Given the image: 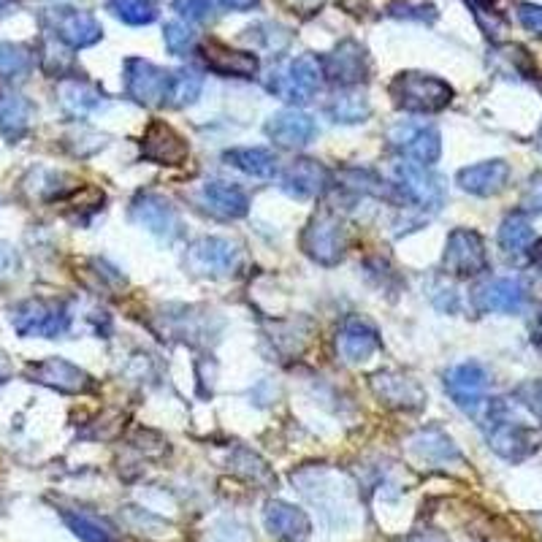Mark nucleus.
Segmentation results:
<instances>
[{"mask_svg": "<svg viewBox=\"0 0 542 542\" xmlns=\"http://www.w3.org/2000/svg\"><path fill=\"white\" fill-rule=\"evenodd\" d=\"M393 103L404 112L431 114L442 112L453 98L450 85L429 74H399L391 82Z\"/></svg>", "mask_w": 542, "mask_h": 542, "instance_id": "nucleus-1", "label": "nucleus"}, {"mask_svg": "<svg viewBox=\"0 0 542 542\" xmlns=\"http://www.w3.org/2000/svg\"><path fill=\"white\" fill-rule=\"evenodd\" d=\"M301 247L312 261L323 263V266H334V263L342 261L347 250V228L342 217L328 212V209L318 212L304 228Z\"/></svg>", "mask_w": 542, "mask_h": 542, "instance_id": "nucleus-2", "label": "nucleus"}, {"mask_svg": "<svg viewBox=\"0 0 542 542\" xmlns=\"http://www.w3.org/2000/svg\"><path fill=\"white\" fill-rule=\"evenodd\" d=\"M11 323L17 328L19 337H60L63 331L71 326V315H68L66 304L47 299H30L22 301L19 307L11 312Z\"/></svg>", "mask_w": 542, "mask_h": 542, "instance_id": "nucleus-3", "label": "nucleus"}, {"mask_svg": "<svg viewBox=\"0 0 542 542\" xmlns=\"http://www.w3.org/2000/svg\"><path fill=\"white\" fill-rule=\"evenodd\" d=\"M271 76L274 79L269 82V90L277 98L290 103H307L323 85V66L318 57L301 55Z\"/></svg>", "mask_w": 542, "mask_h": 542, "instance_id": "nucleus-4", "label": "nucleus"}, {"mask_svg": "<svg viewBox=\"0 0 542 542\" xmlns=\"http://www.w3.org/2000/svg\"><path fill=\"white\" fill-rule=\"evenodd\" d=\"M486 437L488 445H491L499 456L510 458V461L524 458L526 453L534 448L532 431L526 429L521 421H515L513 415H510V410H507L502 402L494 404V407L488 410Z\"/></svg>", "mask_w": 542, "mask_h": 542, "instance_id": "nucleus-5", "label": "nucleus"}, {"mask_svg": "<svg viewBox=\"0 0 542 542\" xmlns=\"http://www.w3.org/2000/svg\"><path fill=\"white\" fill-rule=\"evenodd\" d=\"M393 185L399 187L407 201H412L421 209L437 212L445 201V185L442 177H437L429 166H418V163H393Z\"/></svg>", "mask_w": 542, "mask_h": 542, "instance_id": "nucleus-6", "label": "nucleus"}, {"mask_svg": "<svg viewBox=\"0 0 542 542\" xmlns=\"http://www.w3.org/2000/svg\"><path fill=\"white\" fill-rule=\"evenodd\" d=\"M388 141L393 150L415 160L418 166H434L440 160L442 136L429 122H399L388 131Z\"/></svg>", "mask_w": 542, "mask_h": 542, "instance_id": "nucleus-7", "label": "nucleus"}, {"mask_svg": "<svg viewBox=\"0 0 542 542\" xmlns=\"http://www.w3.org/2000/svg\"><path fill=\"white\" fill-rule=\"evenodd\" d=\"M239 258H242V250L236 242L220 239V236H204L190 244L185 261L187 269L196 274L220 277V274H231L239 266Z\"/></svg>", "mask_w": 542, "mask_h": 542, "instance_id": "nucleus-8", "label": "nucleus"}, {"mask_svg": "<svg viewBox=\"0 0 542 542\" xmlns=\"http://www.w3.org/2000/svg\"><path fill=\"white\" fill-rule=\"evenodd\" d=\"M442 266H445L448 274H456V277H475L480 271H486L488 255L480 234L469 231V228H456L448 236Z\"/></svg>", "mask_w": 542, "mask_h": 542, "instance_id": "nucleus-9", "label": "nucleus"}, {"mask_svg": "<svg viewBox=\"0 0 542 542\" xmlns=\"http://www.w3.org/2000/svg\"><path fill=\"white\" fill-rule=\"evenodd\" d=\"M131 217L141 228H147L150 234L166 239V242H174L182 234V220H179L177 209L155 193H139L131 206Z\"/></svg>", "mask_w": 542, "mask_h": 542, "instance_id": "nucleus-10", "label": "nucleus"}, {"mask_svg": "<svg viewBox=\"0 0 542 542\" xmlns=\"http://www.w3.org/2000/svg\"><path fill=\"white\" fill-rule=\"evenodd\" d=\"M30 380L38 385H47V388H55V391L63 393H87L93 391V380L90 374L82 372L79 366H74L66 358H44V361H36L25 369Z\"/></svg>", "mask_w": 542, "mask_h": 542, "instance_id": "nucleus-11", "label": "nucleus"}, {"mask_svg": "<svg viewBox=\"0 0 542 542\" xmlns=\"http://www.w3.org/2000/svg\"><path fill=\"white\" fill-rule=\"evenodd\" d=\"M190 155L187 141L179 136L169 122L155 120L141 141V158L152 160L158 166H182Z\"/></svg>", "mask_w": 542, "mask_h": 542, "instance_id": "nucleus-12", "label": "nucleus"}, {"mask_svg": "<svg viewBox=\"0 0 542 542\" xmlns=\"http://www.w3.org/2000/svg\"><path fill=\"white\" fill-rule=\"evenodd\" d=\"M125 87L133 101L144 103V106H158L166 101V90H169V74L152 66L147 60L133 57L125 66Z\"/></svg>", "mask_w": 542, "mask_h": 542, "instance_id": "nucleus-13", "label": "nucleus"}, {"mask_svg": "<svg viewBox=\"0 0 542 542\" xmlns=\"http://www.w3.org/2000/svg\"><path fill=\"white\" fill-rule=\"evenodd\" d=\"M445 388H448L450 399H453L461 410L477 412V407L486 399L488 374L483 366L469 361V364L450 369L448 377H445Z\"/></svg>", "mask_w": 542, "mask_h": 542, "instance_id": "nucleus-14", "label": "nucleus"}, {"mask_svg": "<svg viewBox=\"0 0 542 542\" xmlns=\"http://www.w3.org/2000/svg\"><path fill=\"white\" fill-rule=\"evenodd\" d=\"M472 301L480 312H518L526 304V288L513 277H496L477 285Z\"/></svg>", "mask_w": 542, "mask_h": 542, "instance_id": "nucleus-15", "label": "nucleus"}, {"mask_svg": "<svg viewBox=\"0 0 542 542\" xmlns=\"http://www.w3.org/2000/svg\"><path fill=\"white\" fill-rule=\"evenodd\" d=\"M52 28H55L57 38L71 49L93 47L95 41L101 38L98 19L93 14H87V11L55 9L52 11Z\"/></svg>", "mask_w": 542, "mask_h": 542, "instance_id": "nucleus-16", "label": "nucleus"}, {"mask_svg": "<svg viewBox=\"0 0 542 542\" xmlns=\"http://www.w3.org/2000/svg\"><path fill=\"white\" fill-rule=\"evenodd\" d=\"M263 524L280 542H304L312 532L309 515L288 502H269L263 510Z\"/></svg>", "mask_w": 542, "mask_h": 542, "instance_id": "nucleus-17", "label": "nucleus"}, {"mask_svg": "<svg viewBox=\"0 0 542 542\" xmlns=\"http://www.w3.org/2000/svg\"><path fill=\"white\" fill-rule=\"evenodd\" d=\"M201 60L209 71L220 76H236V79H253L258 74V66H261L255 55L225 47L220 41H206L201 47Z\"/></svg>", "mask_w": 542, "mask_h": 542, "instance_id": "nucleus-18", "label": "nucleus"}, {"mask_svg": "<svg viewBox=\"0 0 542 542\" xmlns=\"http://www.w3.org/2000/svg\"><path fill=\"white\" fill-rule=\"evenodd\" d=\"M320 66H323V76H326V79H331L334 85L342 87L356 85V82L366 79V71H369V66H366V52L358 47L356 41L339 44Z\"/></svg>", "mask_w": 542, "mask_h": 542, "instance_id": "nucleus-19", "label": "nucleus"}, {"mask_svg": "<svg viewBox=\"0 0 542 542\" xmlns=\"http://www.w3.org/2000/svg\"><path fill=\"white\" fill-rule=\"evenodd\" d=\"M266 133L274 144H280L285 150H296V147H304L315 136V120L304 112H296V109H285V112H277L266 122Z\"/></svg>", "mask_w": 542, "mask_h": 542, "instance_id": "nucleus-20", "label": "nucleus"}, {"mask_svg": "<svg viewBox=\"0 0 542 542\" xmlns=\"http://www.w3.org/2000/svg\"><path fill=\"white\" fill-rule=\"evenodd\" d=\"M282 190L290 198H315L328 187V171L318 160H296L282 171Z\"/></svg>", "mask_w": 542, "mask_h": 542, "instance_id": "nucleus-21", "label": "nucleus"}, {"mask_svg": "<svg viewBox=\"0 0 542 542\" xmlns=\"http://www.w3.org/2000/svg\"><path fill=\"white\" fill-rule=\"evenodd\" d=\"M337 347L347 361L361 364V361H366V358L380 350V337H377L374 326H369L366 320L347 318L342 328H339Z\"/></svg>", "mask_w": 542, "mask_h": 542, "instance_id": "nucleus-22", "label": "nucleus"}, {"mask_svg": "<svg viewBox=\"0 0 542 542\" xmlns=\"http://www.w3.org/2000/svg\"><path fill=\"white\" fill-rule=\"evenodd\" d=\"M507 179H510V166L505 160H486L458 171V185L472 196H496L499 190H505Z\"/></svg>", "mask_w": 542, "mask_h": 542, "instance_id": "nucleus-23", "label": "nucleus"}, {"mask_svg": "<svg viewBox=\"0 0 542 542\" xmlns=\"http://www.w3.org/2000/svg\"><path fill=\"white\" fill-rule=\"evenodd\" d=\"M372 388L377 393V399H383L388 407H418L423 402V391L418 388L415 380L404 377V374H374Z\"/></svg>", "mask_w": 542, "mask_h": 542, "instance_id": "nucleus-24", "label": "nucleus"}, {"mask_svg": "<svg viewBox=\"0 0 542 542\" xmlns=\"http://www.w3.org/2000/svg\"><path fill=\"white\" fill-rule=\"evenodd\" d=\"M204 201L217 217H225V220H239L250 209V198H247L242 187L231 185V182H220V179L206 182Z\"/></svg>", "mask_w": 542, "mask_h": 542, "instance_id": "nucleus-25", "label": "nucleus"}, {"mask_svg": "<svg viewBox=\"0 0 542 542\" xmlns=\"http://www.w3.org/2000/svg\"><path fill=\"white\" fill-rule=\"evenodd\" d=\"M225 163L234 166L247 177L255 179H271L277 177L280 171V160L271 150H263V147H242V150H228L225 152Z\"/></svg>", "mask_w": 542, "mask_h": 542, "instance_id": "nucleus-26", "label": "nucleus"}, {"mask_svg": "<svg viewBox=\"0 0 542 542\" xmlns=\"http://www.w3.org/2000/svg\"><path fill=\"white\" fill-rule=\"evenodd\" d=\"M60 106L71 114L74 120H85L90 114H95L103 106V95L90 87L87 82H63L60 85Z\"/></svg>", "mask_w": 542, "mask_h": 542, "instance_id": "nucleus-27", "label": "nucleus"}, {"mask_svg": "<svg viewBox=\"0 0 542 542\" xmlns=\"http://www.w3.org/2000/svg\"><path fill=\"white\" fill-rule=\"evenodd\" d=\"M339 177L345 179L347 187H353V190H358V193H366V196L383 198V201H391V204H404V201H407L399 187L393 185V182L380 179L374 171L345 169Z\"/></svg>", "mask_w": 542, "mask_h": 542, "instance_id": "nucleus-28", "label": "nucleus"}, {"mask_svg": "<svg viewBox=\"0 0 542 542\" xmlns=\"http://www.w3.org/2000/svg\"><path fill=\"white\" fill-rule=\"evenodd\" d=\"M33 120V106L22 95H0V131L11 141L25 136Z\"/></svg>", "mask_w": 542, "mask_h": 542, "instance_id": "nucleus-29", "label": "nucleus"}, {"mask_svg": "<svg viewBox=\"0 0 542 542\" xmlns=\"http://www.w3.org/2000/svg\"><path fill=\"white\" fill-rule=\"evenodd\" d=\"M328 117L334 122H342V125H356V122H364L369 114H372V106H369V98H366L361 90H342L331 98V103L326 106Z\"/></svg>", "mask_w": 542, "mask_h": 542, "instance_id": "nucleus-30", "label": "nucleus"}, {"mask_svg": "<svg viewBox=\"0 0 542 542\" xmlns=\"http://www.w3.org/2000/svg\"><path fill=\"white\" fill-rule=\"evenodd\" d=\"M412 450L423 458V461H431V464H448L453 458H458L456 445L437 429L421 431L410 440Z\"/></svg>", "mask_w": 542, "mask_h": 542, "instance_id": "nucleus-31", "label": "nucleus"}, {"mask_svg": "<svg viewBox=\"0 0 542 542\" xmlns=\"http://www.w3.org/2000/svg\"><path fill=\"white\" fill-rule=\"evenodd\" d=\"M534 242V231L532 225H529V220H526L521 212H515V215H507L505 223H502V228H499V244L505 247L507 253H524V250H529Z\"/></svg>", "mask_w": 542, "mask_h": 542, "instance_id": "nucleus-32", "label": "nucleus"}, {"mask_svg": "<svg viewBox=\"0 0 542 542\" xmlns=\"http://www.w3.org/2000/svg\"><path fill=\"white\" fill-rule=\"evenodd\" d=\"M201 87H204V79L196 74V71H174L169 74V90H166V101L171 106H187L193 103L201 95Z\"/></svg>", "mask_w": 542, "mask_h": 542, "instance_id": "nucleus-33", "label": "nucleus"}, {"mask_svg": "<svg viewBox=\"0 0 542 542\" xmlns=\"http://www.w3.org/2000/svg\"><path fill=\"white\" fill-rule=\"evenodd\" d=\"M68 529L85 542H114V532L109 526L98 521L95 515L87 513H63Z\"/></svg>", "mask_w": 542, "mask_h": 542, "instance_id": "nucleus-34", "label": "nucleus"}, {"mask_svg": "<svg viewBox=\"0 0 542 542\" xmlns=\"http://www.w3.org/2000/svg\"><path fill=\"white\" fill-rule=\"evenodd\" d=\"M109 9L128 25H150L155 19L150 0H109Z\"/></svg>", "mask_w": 542, "mask_h": 542, "instance_id": "nucleus-35", "label": "nucleus"}, {"mask_svg": "<svg viewBox=\"0 0 542 542\" xmlns=\"http://www.w3.org/2000/svg\"><path fill=\"white\" fill-rule=\"evenodd\" d=\"M163 36H166V47H169L171 55L179 57L187 55L196 44V33H193V28H187L185 22H169Z\"/></svg>", "mask_w": 542, "mask_h": 542, "instance_id": "nucleus-36", "label": "nucleus"}, {"mask_svg": "<svg viewBox=\"0 0 542 542\" xmlns=\"http://www.w3.org/2000/svg\"><path fill=\"white\" fill-rule=\"evenodd\" d=\"M30 55L28 49L17 47V44H0V74L17 76L28 71Z\"/></svg>", "mask_w": 542, "mask_h": 542, "instance_id": "nucleus-37", "label": "nucleus"}, {"mask_svg": "<svg viewBox=\"0 0 542 542\" xmlns=\"http://www.w3.org/2000/svg\"><path fill=\"white\" fill-rule=\"evenodd\" d=\"M391 14L404 19H434V6H429V3H415V0H393Z\"/></svg>", "mask_w": 542, "mask_h": 542, "instance_id": "nucleus-38", "label": "nucleus"}, {"mask_svg": "<svg viewBox=\"0 0 542 542\" xmlns=\"http://www.w3.org/2000/svg\"><path fill=\"white\" fill-rule=\"evenodd\" d=\"M174 11L187 19H204L212 11V0H174Z\"/></svg>", "mask_w": 542, "mask_h": 542, "instance_id": "nucleus-39", "label": "nucleus"}, {"mask_svg": "<svg viewBox=\"0 0 542 542\" xmlns=\"http://www.w3.org/2000/svg\"><path fill=\"white\" fill-rule=\"evenodd\" d=\"M518 19L526 30H532L534 36H542V6H532V3H524L518 9Z\"/></svg>", "mask_w": 542, "mask_h": 542, "instance_id": "nucleus-40", "label": "nucleus"}, {"mask_svg": "<svg viewBox=\"0 0 542 542\" xmlns=\"http://www.w3.org/2000/svg\"><path fill=\"white\" fill-rule=\"evenodd\" d=\"M524 206L542 215V174H534V177L529 179V185H526L524 193Z\"/></svg>", "mask_w": 542, "mask_h": 542, "instance_id": "nucleus-41", "label": "nucleus"}, {"mask_svg": "<svg viewBox=\"0 0 542 542\" xmlns=\"http://www.w3.org/2000/svg\"><path fill=\"white\" fill-rule=\"evenodd\" d=\"M19 269V255L11 244L0 242V277H9Z\"/></svg>", "mask_w": 542, "mask_h": 542, "instance_id": "nucleus-42", "label": "nucleus"}, {"mask_svg": "<svg viewBox=\"0 0 542 542\" xmlns=\"http://www.w3.org/2000/svg\"><path fill=\"white\" fill-rule=\"evenodd\" d=\"M288 3L293 9H299L301 14H312V11H318L326 0H288Z\"/></svg>", "mask_w": 542, "mask_h": 542, "instance_id": "nucleus-43", "label": "nucleus"}, {"mask_svg": "<svg viewBox=\"0 0 542 542\" xmlns=\"http://www.w3.org/2000/svg\"><path fill=\"white\" fill-rule=\"evenodd\" d=\"M223 6H228V9H236V11H247L253 9L258 0H220Z\"/></svg>", "mask_w": 542, "mask_h": 542, "instance_id": "nucleus-44", "label": "nucleus"}, {"mask_svg": "<svg viewBox=\"0 0 542 542\" xmlns=\"http://www.w3.org/2000/svg\"><path fill=\"white\" fill-rule=\"evenodd\" d=\"M9 377H11V361H9V356L0 350V385L6 383Z\"/></svg>", "mask_w": 542, "mask_h": 542, "instance_id": "nucleus-45", "label": "nucleus"}, {"mask_svg": "<svg viewBox=\"0 0 542 542\" xmlns=\"http://www.w3.org/2000/svg\"><path fill=\"white\" fill-rule=\"evenodd\" d=\"M532 337H534V342H537V345L542 347V309H540V315H537V320H534Z\"/></svg>", "mask_w": 542, "mask_h": 542, "instance_id": "nucleus-46", "label": "nucleus"}, {"mask_svg": "<svg viewBox=\"0 0 542 542\" xmlns=\"http://www.w3.org/2000/svg\"><path fill=\"white\" fill-rule=\"evenodd\" d=\"M469 6H472V9H477V11H488L491 9V6H494L496 0H467Z\"/></svg>", "mask_w": 542, "mask_h": 542, "instance_id": "nucleus-47", "label": "nucleus"}, {"mask_svg": "<svg viewBox=\"0 0 542 542\" xmlns=\"http://www.w3.org/2000/svg\"><path fill=\"white\" fill-rule=\"evenodd\" d=\"M532 258H534V263H537V266H540V269H542V239L537 244H534Z\"/></svg>", "mask_w": 542, "mask_h": 542, "instance_id": "nucleus-48", "label": "nucleus"}, {"mask_svg": "<svg viewBox=\"0 0 542 542\" xmlns=\"http://www.w3.org/2000/svg\"><path fill=\"white\" fill-rule=\"evenodd\" d=\"M412 542H442L440 537H434V534H421V537H415Z\"/></svg>", "mask_w": 542, "mask_h": 542, "instance_id": "nucleus-49", "label": "nucleus"}, {"mask_svg": "<svg viewBox=\"0 0 542 542\" xmlns=\"http://www.w3.org/2000/svg\"><path fill=\"white\" fill-rule=\"evenodd\" d=\"M9 6H11V0H0V14L9 9Z\"/></svg>", "mask_w": 542, "mask_h": 542, "instance_id": "nucleus-50", "label": "nucleus"}, {"mask_svg": "<svg viewBox=\"0 0 542 542\" xmlns=\"http://www.w3.org/2000/svg\"><path fill=\"white\" fill-rule=\"evenodd\" d=\"M537 144H540V150H542V125H540V133H537Z\"/></svg>", "mask_w": 542, "mask_h": 542, "instance_id": "nucleus-51", "label": "nucleus"}]
</instances>
